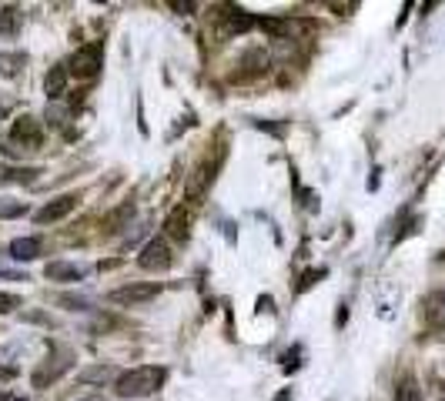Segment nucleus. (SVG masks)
Returning <instances> with one entry per match:
<instances>
[{"label":"nucleus","mask_w":445,"mask_h":401,"mask_svg":"<svg viewBox=\"0 0 445 401\" xmlns=\"http://www.w3.org/2000/svg\"><path fill=\"white\" fill-rule=\"evenodd\" d=\"M61 304H71V311H84V308H90L88 298H61Z\"/></svg>","instance_id":"aec40b11"},{"label":"nucleus","mask_w":445,"mask_h":401,"mask_svg":"<svg viewBox=\"0 0 445 401\" xmlns=\"http://www.w3.org/2000/svg\"><path fill=\"white\" fill-rule=\"evenodd\" d=\"M77 378H81L84 385H104V381H111V378H121V375H117L111 364H97V368H88V371H81Z\"/></svg>","instance_id":"2eb2a0df"},{"label":"nucleus","mask_w":445,"mask_h":401,"mask_svg":"<svg viewBox=\"0 0 445 401\" xmlns=\"http://www.w3.org/2000/svg\"><path fill=\"white\" fill-rule=\"evenodd\" d=\"M171 261H174V258H171V248H167L165 238H151L138 254V264L144 271H167Z\"/></svg>","instance_id":"20e7f679"},{"label":"nucleus","mask_w":445,"mask_h":401,"mask_svg":"<svg viewBox=\"0 0 445 401\" xmlns=\"http://www.w3.org/2000/svg\"><path fill=\"white\" fill-rule=\"evenodd\" d=\"M24 211V200H0V217H20Z\"/></svg>","instance_id":"a211bd4d"},{"label":"nucleus","mask_w":445,"mask_h":401,"mask_svg":"<svg viewBox=\"0 0 445 401\" xmlns=\"http://www.w3.org/2000/svg\"><path fill=\"white\" fill-rule=\"evenodd\" d=\"M425 321L435 328H445V288L429 294V301H425Z\"/></svg>","instance_id":"f8f14e48"},{"label":"nucleus","mask_w":445,"mask_h":401,"mask_svg":"<svg viewBox=\"0 0 445 401\" xmlns=\"http://www.w3.org/2000/svg\"><path fill=\"white\" fill-rule=\"evenodd\" d=\"M67 67H71V74H74L77 80H90V77H97V71L104 67L101 44H84V47H77Z\"/></svg>","instance_id":"f03ea898"},{"label":"nucleus","mask_w":445,"mask_h":401,"mask_svg":"<svg viewBox=\"0 0 445 401\" xmlns=\"http://www.w3.org/2000/svg\"><path fill=\"white\" fill-rule=\"evenodd\" d=\"M77 194H61V198H54L51 204H44L34 217H37V225H54V221H61V217H67V214L77 208Z\"/></svg>","instance_id":"423d86ee"},{"label":"nucleus","mask_w":445,"mask_h":401,"mask_svg":"<svg viewBox=\"0 0 445 401\" xmlns=\"http://www.w3.org/2000/svg\"><path fill=\"white\" fill-rule=\"evenodd\" d=\"M11 258L13 261H34V258H40V241L37 238L11 241Z\"/></svg>","instance_id":"ddd939ff"},{"label":"nucleus","mask_w":445,"mask_h":401,"mask_svg":"<svg viewBox=\"0 0 445 401\" xmlns=\"http://www.w3.org/2000/svg\"><path fill=\"white\" fill-rule=\"evenodd\" d=\"M20 308V298L17 294H7V291H0V314H11Z\"/></svg>","instance_id":"6ab92c4d"},{"label":"nucleus","mask_w":445,"mask_h":401,"mask_svg":"<svg viewBox=\"0 0 445 401\" xmlns=\"http://www.w3.org/2000/svg\"><path fill=\"white\" fill-rule=\"evenodd\" d=\"M20 27H24V11L20 7H13V4L0 7V34L4 37H17Z\"/></svg>","instance_id":"1a4fd4ad"},{"label":"nucleus","mask_w":445,"mask_h":401,"mask_svg":"<svg viewBox=\"0 0 445 401\" xmlns=\"http://www.w3.org/2000/svg\"><path fill=\"white\" fill-rule=\"evenodd\" d=\"M165 234H167V238H174V241H188V214H184V208H178V211L167 214Z\"/></svg>","instance_id":"4468645a"},{"label":"nucleus","mask_w":445,"mask_h":401,"mask_svg":"<svg viewBox=\"0 0 445 401\" xmlns=\"http://www.w3.org/2000/svg\"><path fill=\"white\" fill-rule=\"evenodd\" d=\"M395 401H422V391L415 385V378L405 375L398 385H395Z\"/></svg>","instance_id":"dca6fc26"},{"label":"nucleus","mask_w":445,"mask_h":401,"mask_svg":"<svg viewBox=\"0 0 445 401\" xmlns=\"http://www.w3.org/2000/svg\"><path fill=\"white\" fill-rule=\"evenodd\" d=\"M165 381H167V368L141 364V368H131V371H121V378L114 381V391L121 398H144V395H154Z\"/></svg>","instance_id":"f257e3e1"},{"label":"nucleus","mask_w":445,"mask_h":401,"mask_svg":"<svg viewBox=\"0 0 445 401\" xmlns=\"http://www.w3.org/2000/svg\"><path fill=\"white\" fill-rule=\"evenodd\" d=\"M318 277H325V271H308V275H305V281H302L298 288H302V291H305V288H312V285H315Z\"/></svg>","instance_id":"4be33fe9"},{"label":"nucleus","mask_w":445,"mask_h":401,"mask_svg":"<svg viewBox=\"0 0 445 401\" xmlns=\"http://www.w3.org/2000/svg\"><path fill=\"white\" fill-rule=\"evenodd\" d=\"M40 174V167H0V184H34Z\"/></svg>","instance_id":"9d476101"},{"label":"nucleus","mask_w":445,"mask_h":401,"mask_svg":"<svg viewBox=\"0 0 445 401\" xmlns=\"http://www.w3.org/2000/svg\"><path fill=\"white\" fill-rule=\"evenodd\" d=\"M0 401H27L24 395H11V391H7V395H0Z\"/></svg>","instance_id":"5701e85b"},{"label":"nucleus","mask_w":445,"mask_h":401,"mask_svg":"<svg viewBox=\"0 0 445 401\" xmlns=\"http://www.w3.org/2000/svg\"><path fill=\"white\" fill-rule=\"evenodd\" d=\"M211 181H215V167L204 161L201 167H198V171H194V174L188 177V184H184V194H188L191 200H201V198H204V191H208V184H211Z\"/></svg>","instance_id":"6e6552de"},{"label":"nucleus","mask_w":445,"mask_h":401,"mask_svg":"<svg viewBox=\"0 0 445 401\" xmlns=\"http://www.w3.org/2000/svg\"><path fill=\"white\" fill-rule=\"evenodd\" d=\"M67 67L64 64H57V67H51V74H47V80H44V90H47V97L51 100H57V97H64V90H67Z\"/></svg>","instance_id":"9b49d317"},{"label":"nucleus","mask_w":445,"mask_h":401,"mask_svg":"<svg viewBox=\"0 0 445 401\" xmlns=\"http://www.w3.org/2000/svg\"><path fill=\"white\" fill-rule=\"evenodd\" d=\"M11 138L17 140V144H24L27 150H34L44 144V131H40V124L34 117H17L11 127Z\"/></svg>","instance_id":"39448f33"},{"label":"nucleus","mask_w":445,"mask_h":401,"mask_svg":"<svg viewBox=\"0 0 445 401\" xmlns=\"http://www.w3.org/2000/svg\"><path fill=\"white\" fill-rule=\"evenodd\" d=\"M161 294V285L158 281H141V285H124V288H114L107 294L111 304H124V308H134V304H148Z\"/></svg>","instance_id":"7ed1b4c3"},{"label":"nucleus","mask_w":445,"mask_h":401,"mask_svg":"<svg viewBox=\"0 0 445 401\" xmlns=\"http://www.w3.org/2000/svg\"><path fill=\"white\" fill-rule=\"evenodd\" d=\"M20 64H24V54H0V74L13 77Z\"/></svg>","instance_id":"f3484780"},{"label":"nucleus","mask_w":445,"mask_h":401,"mask_svg":"<svg viewBox=\"0 0 445 401\" xmlns=\"http://www.w3.org/2000/svg\"><path fill=\"white\" fill-rule=\"evenodd\" d=\"M47 281H84L88 277V268L84 264H71V261H51L44 268Z\"/></svg>","instance_id":"0eeeda50"},{"label":"nucleus","mask_w":445,"mask_h":401,"mask_svg":"<svg viewBox=\"0 0 445 401\" xmlns=\"http://www.w3.org/2000/svg\"><path fill=\"white\" fill-rule=\"evenodd\" d=\"M0 277H7V281H27V275L13 271V268H4V264H0Z\"/></svg>","instance_id":"412c9836"}]
</instances>
